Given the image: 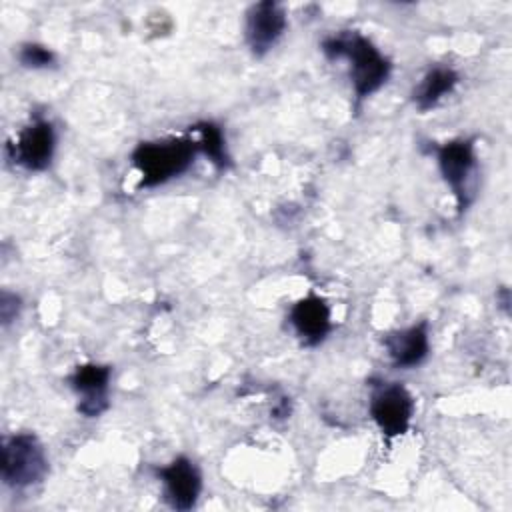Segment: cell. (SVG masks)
Returning a JSON list of instances; mask_svg holds the SVG:
<instances>
[{
	"mask_svg": "<svg viewBox=\"0 0 512 512\" xmlns=\"http://www.w3.org/2000/svg\"><path fill=\"white\" fill-rule=\"evenodd\" d=\"M156 476L162 482L164 502L174 510H190L196 506L202 478L196 464L186 456H176L170 464L156 468Z\"/></svg>",
	"mask_w": 512,
	"mask_h": 512,
	"instance_id": "7",
	"label": "cell"
},
{
	"mask_svg": "<svg viewBox=\"0 0 512 512\" xmlns=\"http://www.w3.org/2000/svg\"><path fill=\"white\" fill-rule=\"evenodd\" d=\"M322 52L330 60H346L358 104L380 90L392 70L390 60L362 34L342 32L322 40Z\"/></svg>",
	"mask_w": 512,
	"mask_h": 512,
	"instance_id": "1",
	"label": "cell"
},
{
	"mask_svg": "<svg viewBox=\"0 0 512 512\" xmlns=\"http://www.w3.org/2000/svg\"><path fill=\"white\" fill-rule=\"evenodd\" d=\"M286 12L278 2L262 0L250 6L246 14V42L254 56L262 58L280 40L286 30Z\"/></svg>",
	"mask_w": 512,
	"mask_h": 512,
	"instance_id": "8",
	"label": "cell"
},
{
	"mask_svg": "<svg viewBox=\"0 0 512 512\" xmlns=\"http://www.w3.org/2000/svg\"><path fill=\"white\" fill-rule=\"evenodd\" d=\"M370 416L386 438L402 436L414 416V398L400 382H380L370 398Z\"/></svg>",
	"mask_w": 512,
	"mask_h": 512,
	"instance_id": "5",
	"label": "cell"
},
{
	"mask_svg": "<svg viewBox=\"0 0 512 512\" xmlns=\"http://www.w3.org/2000/svg\"><path fill=\"white\" fill-rule=\"evenodd\" d=\"M20 306H22L20 304V296H16V294H12L8 290L2 292V296H0V318H2L4 326L10 324L18 316Z\"/></svg>",
	"mask_w": 512,
	"mask_h": 512,
	"instance_id": "15",
	"label": "cell"
},
{
	"mask_svg": "<svg viewBox=\"0 0 512 512\" xmlns=\"http://www.w3.org/2000/svg\"><path fill=\"white\" fill-rule=\"evenodd\" d=\"M18 60L24 68H32V70H38V68H50L54 66L56 62V56L50 48L42 46V44H36V42H28V44H22L20 50H18Z\"/></svg>",
	"mask_w": 512,
	"mask_h": 512,
	"instance_id": "14",
	"label": "cell"
},
{
	"mask_svg": "<svg viewBox=\"0 0 512 512\" xmlns=\"http://www.w3.org/2000/svg\"><path fill=\"white\" fill-rule=\"evenodd\" d=\"M458 84V74L452 68L446 66H434L430 68L422 82L416 86L412 100L418 110L426 112L440 104L442 98H446Z\"/></svg>",
	"mask_w": 512,
	"mask_h": 512,
	"instance_id": "12",
	"label": "cell"
},
{
	"mask_svg": "<svg viewBox=\"0 0 512 512\" xmlns=\"http://www.w3.org/2000/svg\"><path fill=\"white\" fill-rule=\"evenodd\" d=\"M48 458L40 440L30 432L6 436L2 442V480L14 490H24L44 480Z\"/></svg>",
	"mask_w": 512,
	"mask_h": 512,
	"instance_id": "3",
	"label": "cell"
},
{
	"mask_svg": "<svg viewBox=\"0 0 512 512\" xmlns=\"http://www.w3.org/2000/svg\"><path fill=\"white\" fill-rule=\"evenodd\" d=\"M382 344L390 356L394 368H414L428 356L430 340H428V324L418 322L404 330L388 332L382 338Z\"/></svg>",
	"mask_w": 512,
	"mask_h": 512,
	"instance_id": "11",
	"label": "cell"
},
{
	"mask_svg": "<svg viewBox=\"0 0 512 512\" xmlns=\"http://www.w3.org/2000/svg\"><path fill=\"white\" fill-rule=\"evenodd\" d=\"M434 152L438 158L440 174L456 198L458 214H462L472 200L470 178L476 172L474 142L470 138H456L434 146Z\"/></svg>",
	"mask_w": 512,
	"mask_h": 512,
	"instance_id": "4",
	"label": "cell"
},
{
	"mask_svg": "<svg viewBox=\"0 0 512 512\" xmlns=\"http://www.w3.org/2000/svg\"><path fill=\"white\" fill-rule=\"evenodd\" d=\"M112 368L106 364H80L68 376L72 390L80 396L78 412L86 418H96L108 410V384H110Z\"/></svg>",
	"mask_w": 512,
	"mask_h": 512,
	"instance_id": "9",
	"label": "cell"
},
{
	"mask_svg": "<svg viewBox=\"0 0 512 512\" xmlns=\"http://www.w3.org/2000/svg\"><path fill=\"white\" fill-rule=\"evenodd\" d=\"M198 152V140L188 136L140 142L130 156L132 166L140 172L136 188H154L178 178L192 166Z\"/></svg>",
	"mask_w": 512,
	"mask_h": 512,
	"instance_id": "2",
	"label": "cell"
},
{
	"mask_svg": "<svg viewBox=\"0 0 512 512\" xmlns=\"http://www.w3.org/2000/svg\"><path fill=\"white\" fill-rule=\"evenodd\" d=\"M54 150V126L44 118H34L28 126L20 130L18 138L8 144V154L12 162L30 172L46 170L54 158Z\"/></svg>",
	"mask_w": 512,
	"mask_h": 512,
	"instance_id": "6",
	"label": "cell"
},
{
	"mask_svg": "<svg viewBox=\"0 0 512 512\" xmlns=\"http://www.w3.org/2000/svg\"><path fill=\"white\" fill-rule=\"evenodd\" d=\"M290 324L304 346H318L332 330L330 308L324 298L308 294L290 308Z\"/></svg>",
	"mask_w": 512,
	"mask_h": 512,
	"instance_id": "10",
	"label": "cell"
},
{
	"mask_svg": "<svg viewBox=\"0 0 512 512\" xmlns=\"http://www.w3.org/2000/svg\"><path fill=\"white\" fill-rule=\"evenodd\" d=\"M194 130L200 134L198 150L218 168L226 170L230 166V154L226 150V138L218 124L214 122H198Z\"/></svg>",
	"mask_w": 512,
	"mask_h": 512,
	"instance_id": "13",
	"label": "cell"
}]
</instances>
